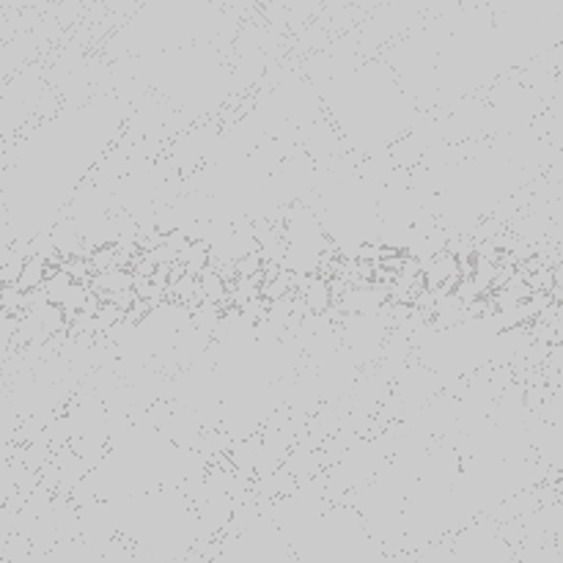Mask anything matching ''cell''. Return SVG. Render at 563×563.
Instances as JSON below:
<instances>
[{"instance_id": "6da1fadb", "label": "cell", "mask_w": 563, "mask_h": 563, "mask_svg": "<svg viewBox=\"0 0 563 563\" xmlns=\"http://www.w3.org/2000/svg\"><path fill=\"white\" fill-rule=\"evenodd\" d=\"M328 300H330L328 286L319 284V280H313V284L306 289V306H311L313 311H322V308L328 306Z\"/></svg>"}]
</instances>
